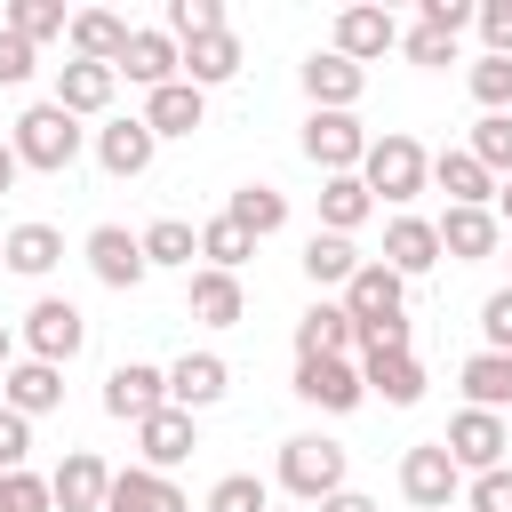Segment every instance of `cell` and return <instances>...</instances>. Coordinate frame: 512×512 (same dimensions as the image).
<instances>
[{
	"label": "cell",
	"mask_w": 512,
	"mask_h": 512,
	"mask_svg": "<svg viewBox=\"0 0 512 512\" xmlns=\"http://www.w3.org/2000/svg\"><path fill=\"white\" fill-rule=\"evenodd\" d=\"M232 72H240V40H232V32H208V40L184 48V80H192V88H216V80H232Z\"/></svg>",
	"instance_id": "cell-35"
},
{
	"label": "cell",
	"mask_w": 512,
	"mask_h": 512,
	"mask_svg": "<svg viewBox=\"0 0 512 512\" xmlns=\"http://www.w3.org/2000/svg\"><path fill=\"white\" fill-rule=\"evenodd\" d=\"M16 160L24 168H40V176H64L72 160H80V120L64 112V104H32L24 120H16Z\"/></svg>",
	"instance_id": "cell-2"
},
{
	"label": "cell",
	"mask_w": 512,
	"mask_h": 512,
	"mask_svg": "<svg viewBox=\"0 0 512 512\" xmlns=\"http://www.w3.org/2000/svg\"><path fill=\"white\" fill-rule=\"evenodd\" d=\"M0 264L24 272V280H40V272L64 264V232H56V224H16V232L0 240Z\"/></svg>",
	"instance_id": "cell-28"
},
{
	"label": "cell",
	"mask_w": 512,
	"mask_h": 512,
	"mask_svg": "<svg viewBox=\"0 0 512 512\" xmlns=\"http://www.w3.org/2000/svg\"><path fill=\"white\" fill-rule=\"evenodd\" d=\"M112 88H120L112 64H80V56H72V64H56V96H48V104H64L72 120H88V112L112 104Z\"/></svg>",
	"instance_id": "cell-21"
},
{
	"label": "cell",
	"mask_w": 512,
	"mask_h": 512,
	"mask_svg": "<svg viewBox=\"0 0 512 512\" xmlns=\"http://www.w3.org/2000/svg\"><path fill=\"white\" fill-rule=\"evenodd\" d=\"M0 368H8V328H0Z\"/></svg>",
	"instance_id": "cell-54"
},
{
	"label": "cell",
	"mask_w": 512,
	"mask_h": 512,
	"mask_svg": "<svg viewBox=\"0 0 512 512\" xmlns=\"http://www.w3.org/2000/svg\"><path fill=\"white\" fill-rule=\"evenodd\" d=\"M120 72L152 96V88H168V80H184V48L168 40V32H128V48H120Z\"/></svg>",
	"instance_id": "cell-17"
},
{
	"label": "cell",
	"mask_w": 512,
	"mask_h": 512,
	"mask_svg": "<svg viewBox=\"0 0 512 512\" xmlns=\"http://www.w3.org/2000/svg\"><path fill=\"white\" fill-rule=\"evenodd\" d=\"M432 184L448 192V208H488V200H496V176H488L472 152H440V160H432Z\"/></svg>",
	"instance_id": "cell-29"
},
{
	"label": "cell",
	"mask_w": 512,
	"mask_h": 512,
	"mask_svg": "<svg viewBox=\"0 0 512 512\" xmlns=\"http://www.w3.org/2000/svg\"><path fill=\"white\" fill-rule=\"evenodd\" d=\"M320 512H376V504H368V496H360V488H344V496H328V504H320Z\"/></svg>",
	"instance_id": "cell-51"
},
{
	"label": "cell",
	"mask_w": 512,
	"mask_h": 512,
	"mask_svg": "<svg viewBox=\"0 0 512 512\" xmlns=\"http://www.w3.org/2000/svg\"><path fill=\"white\" fill-rule=\"evenodd\" d=\"M0 496H8V512H56V488L40 472H0Z\"/></svg>",
	"instance_id": "cell-43"
},
{
	"label": "cell",
	"mask_w": 512,
	"mask_h": 512,
	"mask_svg": "<svg viewBox=\"0 0 512 512\" xmlns=\"http://www.w3.org/2000/svg\"><path fill=\"white\" fill-rule=\"evenodd\" d=\"M360 264H368V256H360L344 232H312V240H304V280H312V288H352Z\"/></svg>",
	"instance_id": "cell-30"
},
{
	"label": "cell",
	"mask_w": 512,
	"mask_h": 512,
	"mask_svg": "<svg viewBox=\"0 0 512 512\" xmlns=\"http://www.w3.org/2000/svg\"><path fill=\"white\" fill-rule=\"evenodd\" d=\"M360 184H368L376 200L408 208V200L432 184V160H424V144H416V136H376V144H368V160H360Z\"/></svg>",
	"instance_id": "cell-3"
},
{
	"label": "cell",
	"mask_w": 512,
	"mask_h": 512,
	"mask_svg": "<svg viewBox=\"0 0 512 512\" xmlns=\"http://www.w3.org/2000/svg\"><path fill=\"white\" fill-rule=\"evenodd\" d=\"M400 296H408V280L376 256V264H360L352 272V288H344V312L360 320V328H384V320H400Z\"/></svg>",
	"instance_id": "cell-12"
},
{
	"label": "cell",
	"mask_w": 512,
	"mask_h": 512,
	"mask_svg": "<svg viewBox=\"0 0 512 512\" xmlns=\"http://www.w3.org/2000/svg\"><path fill=\"white\" fill-rule=\"evenodd\" d=\"M400 48H408V64H456V40H448V32H432V24H416Z\"/></svg>",
	"instance_id": "cell-48"
},
{
	"label": "cell",
	"mask_w": 512,
	"mask_h": 512,
	"mask_svg": "<svg viewBox=\"0 0 512 512\" xmlns=\"http://www.w3.org/2000/svg\"><path fill=\"white\" fill-rule=\"evenodd\" d=\"M480 336H488V352H512V288H496L480 304Z\"/></svg>",
	"instance_id": "cell-47"
},
{
	"label": "cell",
	"mask_w": 512,
	"mask_h": 512,
	"mask_svg": "<svg viewBox=\"0 0 512 512\" xmlns=\"http://www.w3.org/2000/svg\"><path fill=\"white\" fill-rule=\"evenodd\" d=\"M496 224H512V184H496Z\"/></svg>",
	"instance_id": "cell-53"
},
{
	"label": "cell",
	"mask_w": 512,
	"mask_h": 512,
	"mask_svg": "<svg viewBox=\"0 0 512 512\" xmlns=\"http://www.w3.org/2000/svg\"><path fill=\"white\" fill-rule=\"evenodd\" d=\"M360 88H368V72H360L352 56H336V48L304 56V96H312V112H352Z\"/></svg>",
	"instance_id": "cell-11"
},
{
	"label": "cell",
	"mask_w": 512,
	"mask_h": 512,
	"mask_svg": "<svg viewBox=\"0 0 512 512\" xmlns=\"http://www.w3.org/2000/svg\"><path fill=\"white\" fill-rule=\"evenodd\" d=\"M88 272H96L104 288H136L152 264H144V240H136V232H120V224H96V232H88Z\"/></svg>",
	"instance_id": "cell-15"
},
{
	"label": "cell",
	"mask_w": 512,
	"mask_h": 512,
	"mask_svg": "<svg viewBox=\"0 0 512 512\" xmlns=\"http://www.w3.org/2000/svg\"><path fill=\"white\" fill-rule=\"evenodd\" d=\"M384 264H392L400 280L432 272V264H440V224H424V216H392V224H384Z\"/></svg>",
	"instance_id": "cell-23"
},
{
	"label": "cell",
	"mask_w": 512,
	"mask_h": 512,
	"mask_svg": "<svg viewBox=\"0 0 512 512\" xmlns=\"http://www.w3.org/2000/svg\"><path fill=\"white\" fill-rule=\"evenodd\" d=\"M280 488L296 496V504H328V496H344V448L336 440H320V432H296V440H280Z\"/></svg>",
	"instance_id": "cell-1"
},
{
	"label": "cell",
	"mask_w": 512,
	"mask_h": 512,
	"mask_svg": "<svg viewBox=\"0 0 512 512\" xmlns=\"http://www.w3.org/2000/svg\"><path fill=\"white\" fill-rule=\"evenodd\" d=\"M224 392H232V368H224L216 352H184V360L168 368V408H184V416L216 408Z\"/></svg>",
	"instance_id": "cell-13"
},
{
	"label": "cell",
	"mask_w": 512,
	"mask_h": 512,
	"mask_svg": "<svg viewBox=\"0 0 512 512\" xmlns=\"http://www.w3.org/2000/svg\"><path fill=\"white\" fill-rule=\"evenodd\" d=\"M224 216H232V224H240L248 240H272V232L288 224V200H280L272 184H240V192L224 200Z\"/></svg>",
	"instance_id": "cell-33"
},
{
	"label": "cell",
	"mask_w": 512,
	"mask_h": 512,
	"mask_svg": "<svg viewBox=\"0 0 512 512\" xmlns=\"http://www.w3.org/2000/svg\"><path fill=\"white\" fill-rule=\"evenodd\" d=\"M472 96H480V112H504L512 104V56H480L472 64Z\"/></svg>",
	"instance_id": "cell-42"
},
{
	"label": "cell",
	"mask_w": 512,
	"mask_h": 512,
	"mask_svg": "<svg viewBox=\"0 0 512 512\" xmlns=\"http://www.w3.org/2000/svg\"><path fill=\"white\" fill-rule=\"evenodd\" d=\"M200 120H208V96H200L192 80H168V88L144 96V128H152V136H192Z\"/></svg>",
	"instance_id": "cell-26"
},
{
	"label": "cell",
	"mask_w": 512,
	"mask_h": 512,
	"mask_svg": "<svg viewBox=\"0 0 512 512\" xmlns=\"http://www.w3.org/2000/svg\"><path fill=\"white\" fill-rule=\"evenodd\" d=\"M464 400L488 408V416H504L512 408V352H472L464 360Z\"/></svg>",
	"instance_id": "cell-32"
},
{
	"label": "cell",
	"mask_w": 512,
	"mask_h": 512,
	"mask_svg": "<svg viewBox=\"0 0 512 512\" xmlns=\"http://www.w3.org/2000/svg\"><path fill=\"white\" fill-rule=\"evenodd\" d=\"M8 32L56 40V32H72V16H64V0H16V8H8Z\"/></svg>",
	"instance_id": "cell-41"
},
{
	"label": "cell",
	"mask_w": 512,
	"mask_h": 512,
	"mask_svg": "<svg viewBox=\"0 0 512 512\" xmlns=\"http://www.w3.org/2000/svg\"><path fill=\"white\" fill-rule=\"evenodd\" d=\"M48 488H56V512H104V496H112V464H104L96 448H72V456L48 472Z\"/></svg>",
	"instance_id": "cell-10"
},
{
	"label": "cell",
	"mask_w": 512,
	"mask_h": 512,
	"mask_svg": "<svg viewBox=\"0 0 512 512\" xmlns=\"http://www.w3.org/2000/svg\"><path fill=\"white\" fill-rule=\"evenodd\" d=\"M464 512H512V464H496V472H472V496H464Z\"/></svg>",
	"instance_id": "cell-44"
},
{
	"label": "cell",
	"mask_w": 512,
	"mask_h": 512,
	"mask_svg": "<svg viewBox=\"0 0 512 512\" xmlns=\"http://www.w3.org/2000/svg\"><path fill=\"white\" fill-rule=\"evenodd\" d=\"M296 400H312V408H328V416H352V408L368 400V384H360L352 360H296Z\"/></svg>",
	"instance_id": "cell-9"
},
{
	"label": "cell",
	"mask_w": 512,
	"mask_h": 512,
	"mask_svg": "<svg viewBox=\"0 0 512 512\" xmlns=\"http://www.w3.org/2000/svg\"><path fill=\"white\" fill-rule=\"evenodd\" d=\"M360 384H368L384 408H416V400H424V368H416V352H360Z\"/></svg>",
	"instance_id": "cell-19"
},
{
	"label": "cell",
	"mask_w": 512,
	"mask_h": 512,
	"mask_svg": "<svg viewBox=\"0 0 512 512\" xmlns=\"http://www.w3.org/2000/svg\"><path fill=\"white\" fill-rule=\"evenodd\" d=\"M496 240H504L496 208H448V216H440V256H456V264L496 256Z\"/></svg>",
	"instance_id": "cell-22"
},
{
	"label": "cell",
	"mask_w": 512,
	"mask_h": 512,
	"mask_svg": "<svg viewBox=\"0 0 512 512\" xmlns=\"http://www.w3.org/2000/svg\"><path fill=\"white\" fill-rule=\"evenodd\" d=\"M208 512H272V488H264L256 472H224V480L208 488Z\"/></svg>",
	"instance_id": "cell-40"
},
{
	"label": "cell",
	"mask_w": 512,
	"mask_h": 512,
	"mask_svg": "<svg viewBox=\"0 0 512 512\" xmlns=\"http://www.w3.org/2000/svg\"><path fill=\"white\" fill-rule=\"evenodd\" d=\"M16 176H24V160H16V144H0V192H16Z\"/></svg>",
	"instance_id": "cell-52"
},
{
	"label": "cell",
	"mask_w": 512,
	"mask_h": 512,
	"mask_svg": "<svg viewBox=\"0 0 512 512\" xmlns=\"http://www.w3.org/2000/svg\"><path fill=\"white\" fill-rule=\"evenodd\" d=\"M208 32H232L216 0H168V40H176V48H192V40H208Z\"/></svg>",
	"instance_id": "cell-38"
},
{
	"label": "cell",
	"mask_w": 512,
	"mask_h": 512,
	"mask_svg": "<svg viewBox=\"0 0 512 512\" xmlns=\"http://www.w3.org/2000/svg\"><path fill=\"white\" fill-rule=\"evenodd\" d=\"M384 48H400V24L384 8H344L336 16V56H352L368 72V56H384Z\"/></svg>",
	"instance_id": "cell-25"
},
{
	"label": "cell",
	"mask_w": 512,
	"mask_h": 512,
	"mask_svg": "<svg viewBox=\"0 0 512 512\" xmlns=\"http://www.w3.org/2000/svg\"><path fill=\"white\" fill-rule=\"evenodd\" d=\"M24 456H32V416L0 400V472H24Z\"/></svg>",
	"instance_id": "cell-45"
},
{
	"label": "cell",
	"mask_w": 512,
	"mask_h": 512,
	"mask_svg": "<svg viewBox=\"0 0 512 512\" xmlns=\"http://www.w3.org/2000/svg\"><path fill=\"white\" fill-rule=\"evenodd\" d=\"M248 312V296H240V272H192V320H208V328H232Z\"/></svg>",
	"instance_id": "cell-34"
},
{
	"label": "cell",
	"mask_w": 512,
	"mask_h": 512,
	"mask_svg": "<svg viewBox=\"0 0 512 512\" xmlns=\"http://www.w3.org/2000/svg\"><path fill=\"white\" fill-rule=\"evenodd\" d=\"M368 216H376V192H368L360 176H328V184H320V224H328V232L352 240Z\"/></svg>",
	"instance_id": "cell-31"
},
{
	"label": "cell",
	"mask_w": 512,
	"mask_h": 512,
	"mask_svg": "<svg viewBox=\"0 0 512 512\" xmlns=\"http://www.w3.org/2000/svg\"><path fill=\"white\" fill-rule=\"evenodd\" d=\"M64 40H72V56H80V64H112V72H120V48H128V24H120L112 8H80Z\"/></svg>",
	"instance_id": "cell-27"
},
{
	"label": "cell",
	"mask_w": 512,
	"mask_h": 512,
	"mask_svg": "<svg viewBox=\"0 0 512 512\" xmlns=\"http://www.w3.org/2000/svg\"><path fill=\"white\" fill-rule=\"evenodd\" d=\"M488 176H504L512 184V112H480V128H472V144H464Z\"/></svg>",
	"instance_id": "cell-37"
},
{
	"label": "cell",
	"mask_w": 512,
	"mask_h": 512,
	"mask_svg": "<svg viewBox=\"0 0 512 512\" xmlns=\"http://www.w3.org/2000/svg\"><path fill=\"white\" fill-rule=\"evenodd\" d=\"M136 448H144V472H176V464L200 448V424H192L184 408H160V416L136 424Z\"/></svg>",
	"instance_id": "cell-16"
},
{
	"label": "cell",
	"mask_w": 512,
	"mask_h": 512,
	"mask_svg": "<svg viewBox=\"0 0 512 512\" xmlns=\"http://www.w3.org/2000/svg\"><path fill=\"white\" fill-rule=\"evenodd\" d=\"M368 144H376V136H368L352 112H312V120H304V160L328 168V176H360Z\"/></svg>",
	"instance_id": "cell-4"
},
{
	"label": "cell",
	"mask_w": 512,
	"mask_h": 512,
	"mask_svg": "<svg viewBox=\"0 0 512 512\" xmlns=\"http://www.w3.org/2000/svg\"><path fill=\"white\" fill-rule=\"evenodd\" d=\"M456 488H464V472H456V456H448L440 440H424V448L400 456V496H408L416 512H448Z\"/></svg>",
	"instance_id": "cell-6"
},
{
	"label": "cell",
	"mask_w": 512,
	"mask_h": 512,
	"mask_svg": "<svg viewBox=\"0 0 512 512\" xmlns=\"http://www.w3.org/2000/svg\"><path fill=\"white\" fill-rule=\"evenodd\" d=\"M480 40L488 56H512V0H480Z\"/></svg>",
	"instance_id": "cell-49"
},
{
	"label": "cell",
	"mask_w": 512,
	"mask_h": 512,
	"mask_svg": "<svg viewBox=\"0 0 512 512\" xmlns=\"http://www.w3.org/2000/svg\"><path fill=\"white\" fill-rule=\"evenodd\" d=\"M136 240H144V264H192V256H200V232H192L184 216H160V224H144Z\"/></svg>",
	"instance_id": "cell-36"
},
{
	"label": "cell",
	"mask_w": 512,
	"mask_h": 512,
	"mask_svg": "<svg viewBox=\"0 0 512 512\" xmlns=\"http://www.w3.org/2000/svg\"><path fill=\"white\" fill-rule=\"evenodd\" d=\"M152 152H160V136L144 128V112H128V120H104V128H96V160H104V176H144V168H152Z\"/></svg>",
	"instance_id": "cell-14"
},
{
	"label": "cell",
	"mask_w": 512,
	"mask_h": 512,
	"mask_svg": "<svg viewBox=\"0 0 512 512\" xmlns=\"http://www.w3.org/2000/svg\"><path fill=\"white\" fill-rule=\"evenodd\" d=\"M160 408H168V368L120 360V368L104 376V416H120V424H144V416H160Z\"/></svg>",
	"instance_id": "cell-8"
},
{
	"label": "cell",
	"mask_w": 512,
	"mask_h": 512,
	"mask_svg": "<svg viewBox=\"0 0 512 512\" xmlns=\"http://www.w3.org/2000/svg\"><path fill=\"white\" fill-rule=\"evenodd\" d=\"M24 344H32V360H48V368L80 360V344H88V320H80V304H72V296H40V304L24 312Z\"/></svg>",
	"instance_id": "cell-5"
},
{
	"label": "cell",
	"mask_w": 512,
	"mask_h": 512,
	"mask_svg": "<svg viewBox=\"0 0 512 512\" xmlns=\"http://www.w3.org/2000/svg\"><path fill=\"white\" fill-rule=\"evenodd\" d=\"M440 448L456 456V472H496V464H504V448H512V432H504V416H488V408H464V416H448Z\"/></svg>",
	"instance_id": "cell-7"
},
{
	"label": "cell",
	"mask_w": 512,
	"mask_h": 512,
	"mask_svg": "<svg viewBox=\"0 0 512 512\" xmlns=\"http://www.w3.org/2000/svg\"><path fill=\"white\" fill-rule=\"evenodd\" d=\"M360 344V320L344 312V304H312L304 320H296V360H344Z\"/></svg>",
	"instance_id": "cell-18"
},
{
	"label": "cell",
	"mask_w": 512,
	"mask_h": 512,
	"mask_svg": "<svg viewBox=\"0 0 512 512\" xmlns=\"http://www.w3.org/2000/svg\"><path fill=\"white\" fill-rule=\"evenodd\" d=\"M0 512H8V496H0Z\"/></svg>",
	"instance_id": "cell-55"
},
{
	"label": "cell",
	"mask_w": 512,
	"mask_h": 512,
	"mask_svg": "<svg viewBox=\"0 0 512 512\" xmlns=\"http://www.w3.org/2000/svg\"><path fill=\"white\" fill-rule=\"evenodd\" d=\"M424 24H432V32H448V40H456V32H464V24H480V8H472V0H424Z\"/></svg>",
	"instance_id": "cell-50"
},
{
	"label": "cell",
	"mask_w": 512,
	"mask_h": 512,
	"mask_svg": "<svg viewBox=\"0 0 512 512\" xmlns=\"http://www.w3.org/2000/svg\"><path fill=\"white\" fill-rule=\"evenodd\" d=\"M32 64H40V56H32V40L0 24V88H16V80H32Z\"/></svg>",
	"instance_id": "cell-46"
},
{
	"label": "cell",
	"mask_w": 512,
	"mask_h": 512,
	"mask_svg": "<svg viewBox=\"0 0 512 512\" xmlns=\"http://www.w3.org/2000/svg\"><path fill=\"white\" fill-rule=\"evenodd\" d=\"M0 400H8L16 416H48V408H64V368H48V360H16V368L0 376Z\"/></svg>",
	"instance_id": "cell-24"
},
{
	"label": "cell",
	"mask_w": 512,
	"mask_h": 512,
	"mask_svg": "<svg viewBox=\"0 0 512 512\" xmlns=\"http://www.w3.org/2000/svg\"><path fill=\"white\" fill-rule=\"evenodd\" d=\"M248 248H256V240H248V232H240L232 216L200 224V256H208V272H240V264H248Z\"/></svg>",
	"instance_id": "cell-39"
},
{
	"label": "cell",
	"mask_w": 512,
	"mask_h": 512,
	"mask_svg": "<svg viewBox=\"0 0 512 512\" xmlns=\"http://www.w3.org/2000/svg\"><path fill=\"white\" fill-rule=\"evenodd\" d=\"M104 512H192V504H184V488H176L168 472H144V464H128V472H112V496H104Z\"/></svg>",
	"instance_id": "cell-20"
}]
</instances>
